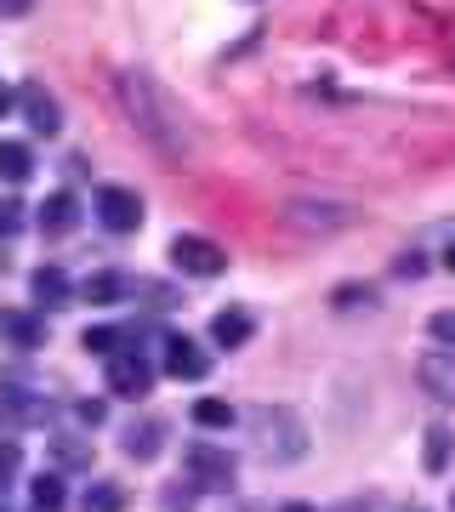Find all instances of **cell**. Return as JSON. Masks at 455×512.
Returning a JSON list of instances; mask_svg holds the SVG:
<instances>
[{
    "instance_id": "cell-2",
    "label": "cell",
    "mask_w": 455,
    "mask_h": 512,
    "mask_svg": "<svg viewBox=\"0 0 455 512\" xmlns=\"http://www.w3.org/2000/svg\"><path fill=\"white\" fill-rule=\"evenodd\" d=\"M245 421H251V433H256V444H262L268 461H302L308 456V427H302L296 410H285V404H256Z\"/></svg>"
},
{
    "instance_id": "cell-23",
    "label": "cell",
    "mask_w": 455,
    "mask_h": 512,
    "mask_svg": "<svg viewBox=\"0 0 455 512\" xmlns=\"http://www.w3.org/2000/svg\"><path fill=\"white\" fill-rule=\"evenodd\" d=\"M450 427H427V473H444L450 467Z\"/></svg>"
},
{
    "instance_id": "cell-10",
    "label": "cell",
    "mask_w": 455,
    "mask_h": 512,
    "mask_svg": "<svg viewBox=\"0 0 455 512\" xmlns=\"http://www.w3.org/2000/svg\"><path fill=\"white\" fill-rule=\"evenodd\" d=\"M416 382L433 393V399L455 404V348H433V353H421V365H416Z\"/></svg>"
},
{
    "instance_id": "cell-31",
    "label": "cell",
    "mask_w": 455,
    "mask_h": 512,
    "mask_svg": "<svg viewBox=\"0 0 455 512\" xmlns=\"http://www.w3.org/2000/svg\"><path fill=\"white\" fill-rule=\"evenodd\" d=\"M18 109V92H12V86H6V80H0V120H6V114Z\"/></svg>"
},
{
    "instance_id": "cell-7",
    "label": "cell",
    "mask_w": 455,
    "mask_h": 512,
    "mask_svg": "<svg viewBox=\"0 0 455 512\" xmlns=\"http://www.w3.org/2000/svg\"><path fill=\"white\" fill-rule=\"evenodd\" d=\"M165 370L177 376V382H205L211 376V353L194 342V336H165Z\"/></svg>"
},
{
    "instance_id": "cell-3",
    "label": "cell",
    "mask_w": 455,
    "mask_h": 512,
    "mask_svg": "<svg viewBox=\"0 0 455 512\" xmlns=\"http://www.w3.org/2000/svg\"><path fill=\"white\" fill-rule=\"evenodd\" d=\"M182 467H188V478H194L200 490H234V478H239V461L211 439L182 444Z\"/></svg>"
},
{
    "instance_id": "cell-14",
    "label": "cell",
    "mask_w": 455,
    "mask_h": 512,
    "mask_svg": "<svg viewBox=\"0 0 455 512\" xmlns=\"http://www.w3.org/2000/svg\"><path fill=\"white\" fill-rule=\"evenodd\" d=\"M120 450H126L131 461H154V456L165 450V421H154V416H148V421H131Z\"/></svg>"
},
{
    "instance_id": "cell-28",
    "label": "cell",
    "mask_w": 455,
    "mask_h": 512,
    "mask_svg": "<svg viewBox=\"0 0 455 512\" xmlns=\"http://www.w3.org/2000/svg\"><path fill=\"white\" fill-rule=\"evenodd\" d=\"M427 330H433L438 342H450V348H455V313H433V325H427Z\"/></svg>"
},
{
    "instance_id": "cell-5",
    "label": "cell",
    "mask_w": 455,
    "mask_h": 512,
    "mask_svg": "<svg viewBox=\"0 0 455 512\" xmlns=\"http://www.w3.org/2000/svg\"><path fill=\"white\" fill-rule=\"evenodd\" d=\"M143 194L137 188H120V183H109V188H97V222L109 228V234H137L143 228Z\"/></svg>"
},
{
    "instance_id": "cell-20",
    "label": "cell",
    "mask_w": 455,
    "mask_h": 512,
    "mask_svg": "<svg viewBox=\"0 0 455 512\" xmlns=\"http://www.w3.org/2000/svg\"><path fill=\"white\" fill-rule=\"evenodd\" d=\"M80 296H86V302H97V308H109V302H120V296H126V274H91L86 285H80Z\"/></svg>"
},
{
    "instance_id": "cell-33",
    "label": "cell",
    "mask_w": 455,
    "mask_h": 512,
    "mask_svg": "<svg viewBox=\"0 0 455 512\" xmlns=\"http://www.w3.org/2000/svg\"><path fill=\"white\" fill-rule=\"evenodd\" d=\"M279 512H313V507H308V501H285Z\"/></svg>"
},
{
    "instance_id": "cell-11",
    "label": "cell",
    "mask_w": 455,
    "mask_h": 512,
    "mask_svg": "<svg viewBox=\"0 0 455 512\" xmlns=\"http://www.w3.org/2000/svg\"><path fill=\"white\" fill-rule=\"evenodd\" d=\"M29 296H35L40 308H69V296H74V279L57 268V262H46V268H35L29 274Z\"/></svg>"
},
{
    "instance_id": "cell-19",
    "label": "cell",
    "mask_w": 455,
    "mask_h": 512,
    "mask_svg": "<svg viewBox=\"0 0 455 512\" xmlns=\"http://www.w3.org/2000/svg\"><path fill=\"white\" fill-rule=\"evenodd\" d=\"M194 427H205V433H228V427H234V404L194 399Z\"/></svg>"
},
{
    "instance_id": "cell-15",
    "label": "cell",
    "mask_w": 455,
    "mask_h": 512,
    "mask_svg": "<svg viewBox=\"0 0 455 512\" xmlns=\"http://www.w3.org/2000/svg\"><path fill=\"white\" fill-rule=\"evenodd\" d=\"M35 177V154H29V143H12V137H0V183L23 188Z\"/></svg>"
},
{
    "instance_id": "cell-27",
    "label": "cell",
    "mask_w": 455,
    "mask_h": 512,
    "mask_svg": "<svg viewBox=\"0 0 455 512\" xmlns=\"http://www.w3.org/2000/svg\"><path fill=\"white\" fill-rule=\"evenodd\" d=\"M359 302H376L370 285H336V308H359Z\"/></svg>"
},
{
    "instance_id": "cell-24",
    "label": "cell",
    "mask_w": 455,
    "mask_h": 512,
    "mask_svg": "<svg viewBox=\"0 0 455 512\" xmlns=\"http://www.w3.org/2000/svg\"><path fill=\"white\" fill-rule=\"evenodd\" d=\"M18 467H23V450H18V439H0V490L18 478Z\"/></svg>"
},
{
    "instance_id": "cell-22",
    "label": "cell",
    "mask_w": 455,
    "mask_h": 512,
    "mask_svg": "<svg viewBox=\"0 0 455 512\" xmlns=\"http://www.w3.org/2000/svg\"><path fill=\"white\" fill-rule=\"evenodd\" d=\"M29 501H35V512H63V478L40 473L35 484H29Z\"/></svg>"
},
{
    "instance_id": "cell-12",
    "label": "cell",
    "mask_w": 455,
    "mask_h": 512,
    "mask_svg": "<svg viewBox=\"0 0 455 512\" xmlns=\"http://www.w3.org/2000/svg\"><path fill=\"white\" fill-rule=\"evenodd\" d=\"M74 222H80V200H74L69 188H57V194H46V205H40V234H74Z\"/></svg>"
},
{
    "instance_id": "cell-8",
    "label": "cell",
    "mask_w": 455,
    "mask_h": 512,
    "mask_svg": "<svg viewBox=\"0 0 455 512\" xmlns=\"http://www.w3.org/2000/svg\"><path fill=\"white\" fill-rule=\"evenodd\" d=\"M18 109H23V120H29L35 137H57V131H63V109H57V97L46 92L40 80H29L18 92Z\"/></svg>"
},
{
    "instance_id": "cell-17",
    "label": "cell",
    "mask_w": 455,
    "mask_h": 512,
    "mask_svg": "<svg viewBox=\"0 0 455 512\" xmlns=\"http://www.w3.org/2000/svg\"><path fill=\"white\" fill-rule=\"evenodd\" d=\"M0 336L12 348H40L46 342V319H35V313H0Z\"/></svg>"
},
{
    "instance_id": "cell-16",
    "label": "cell",
    "mask_w": 455,
    "mask_h": 512,
    "mask_svg": "<svg viewBox=\"0 0 455 512\" xmlns=\"http://www.w3.org/2000/svg\"><path fill=\"white\" fill-rule=\"evenodd\" d=\"M46 450H52L63 473H86L91 467V439H80V433H57V439H46Z\"/></svg>"
},
{
    "instance_id": "cell-18",
    "label": "cell",
    "mask_w": 455,
    "mask_h": 512,
    "mask_svg": "<svg viewBox=\"0 0 455 512\" xmlns=\"http://www.w3.org/2000/svg\"><path fill=\"white\" fill-rule=\"evenodd\" d=\"M80 512H126V490L109 484V478H97V484H86V495H80Z\"/></svg>"
},
{
    "instance_id": "cell-4",
    "label": "cell",
    "mask_w": 455,
    "mask_h": 512,
    "mask_svg": "<svg viewBox=\"0 0 455 512\" xmlns=\"http://www.w3.org/2000/svg\"><path fill=\"white\" fill-rule=\"evenodd\" d=\"M171 262H177V274H188V279L228 274V251H222L217 239H205V234H177L171 239Z\"/></svg>"
},
{
    "instance_id": "cell-26",
    "label": "cell",
    "mask_w": 455,
    "mask_h": 512,
    "mask_svg": "<svg viewBox=\"0 0 455 512\" xmlns=\"http://www.w3.org/2000/svg\"><path fill=\"white\" fill-rule=\"evenodd\" d=\"M23 228V205L18 200H0V239H12Z\"/></svg>"
},
{
    "instance_id": "cell-29",
    "label": "cell",
    "mask_w": 455,
    "mask_h": 512,
    "mask_svg": "<svg viewBox=\"0 0 455 512\" xmlns=\"http://www.w3.org/2000/svg\"><path fill=\"white\" fill-rule=\"evenodd\" d=\"M74 416L86 421V427H103V404H97V399H80V404H74Z\"/></svg>"
},
{
    "instance_id": "cell-1",
    "label": "cell",
    "mask_w": 455,
    "mask_h": 512,
    "mask_svg": "<svg viewBox=\"0 0 455 512\" xmlns=\"http://www.w3.org/2000/svg\"><path fill=\"white\" fill-rule=\"evenodd\" d=\"M120 103H126L131 126H137V137H143L154 154H165L171 165H182V154H188V131H182V114L177 103L148 80L143 69L120 74Z\"/></svg>"
},
{
    "instance_id": "cell-34",
    "label": "cell",
    "mask_w": 455,
    "mask_h": 512,
    "mask_svg": "<svg viewBox=\"0 0 455 512\" xmlns=\"http://www.w3.org/2000/svg\"><path fill=\"white\" fill-rule=\"evenodd\" d=\"M450 512H455V495H450Z\"/></svg>"
},
{
    "instance_id": "cell-6",
    "label": "cell",
    "mask_w": 455,
    "mask_h": 512,
    "mask_svg": "<svg viewBox=\"0 0 455 512\" xmlns=\"http://www.w3.org/2000/svg\"><path fill=\"white\" fill-rule=\"evenodd\" d=\"M148 387H154V365H148L137 348L114 353L109 359V393H120V399H143Z\"/></svg>"
},
{
    "instance_id": "cell-25",
    "label": "cell",
    "mask_w": 455,
    "mask_h": 512,
    "mask_svg": "<svg viewBox=\"0 0 455 512\" xmlns=\"http://www.w3.org/2000/svg\"><path fill=\"white\" fill-rule=\"evenodd\" d=\"M194 490H200V484H188V490H165L160 512H194Z\"/></svg>"
},
{
    "instance_id": "cell-32",
    "label": "cell",
    "mask_w": 455,
    "mask_h": 512,
    "mask_svg": "<svg viewBox=\"0 0 455 512\" xmlns=\"http://www.w3.org/2000/svg\"><path fill=\"white\" fill-rule=\"evenodd\" d=\"M444 268H450V274H455V239H450V245H444Z\"/></svg>"
},
{
    "instance_id": "cell-21",
    "label": "cell",
    "mask_w": 455,
    "mask_h": 512,
    "mask_svg": "<svg viewBox=\"0 0 455 512\" xmlns=\"http://www.w3.org/2000/svg\"><path fill=\"white\" fill-rule=\"evenodd\" d=\"M80 348L97 353V359H114V353L126 348V330H114V325H91L86 336H80Z\"/></svg>"
},
{
    "instance_id": "cell-30",
    "label": "cell",
    "mask_w": 455,
    "mask_h": 512,
    "mask_svg": "<svg viewBox=\"0 0 455 512\" xmlns=\"http://www.w3.org/2000/svg\"><path fill=\"white\" fill-rule=\"evenodd\" d=\"M29 6H35V0H0V18H23Z\"/></svg>"
},
{
    "instance_id": "cell-9",
    "label": "cell",
    "mask_w": 455,
    "mask_h": 512,
    "mask_svg": "<svg viewBox=\"0 0 455 512\" xmlns=\"http://www.w3.org/2000/svg\"><path fill=\"white\" fill-rule=\"evenodd\" d=\"M46 421V399L18 382H0V427H35Z\"/></svg>"
},
{
    "instance_id": "cell-13",
    "label": "cell",
    "mask_w": 455,
    "mask_h": 512,
    "mask_svg": "<svg viewBox=\"0 0 455 512\" xmlns=\"http://www.w3.org/2000/svg\"><path fill=\"white\" fill-rule=\"evenodd\" d=\"M251 336H256V319L245 308H222L217 319H211V342H217V348H245Z\"/></svg>"
}]
</instances>
